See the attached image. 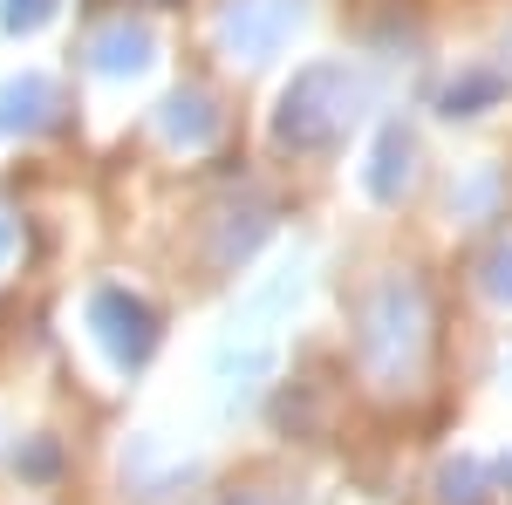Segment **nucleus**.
<instances>
[{
  "label": "nucleus",
  "instance_id": "nucleus-1",
  "mask_svg": "<svg viewBox=\"0 0 512 505\" xmlns=\"http://www.w3.org/2000/svg\"><path fill=\"white\" fill-rule=\"evenodd\" d=\"M89 321H96V335H103V349L117 369H137L151 342H158V314L144 308L137 294H123V287H103L96 301H89Z\"/></svg>",
  "mask_w": 512,
  "mask_h": 505
},
{
  "label": "nucleus",
  "instance_id": "nucleus-11",
  "mask_svg": "<svg viewBox=\"0 0 512 505\" xmlns=\"http://www.w3.org/2000/svg\"><path fill=\"white\" fill-rule=\"evenodd\" d=\"M485 287H492V294H512V253L492 260V280H485Z\"/></svg>",
  "mask_w": 512,
  "mask_h": 505
},
{
  "label": "nucleus",
  "instance_id": "nucleus-12",
  "mask_svg": "<svg viewBox=\"0 0 512 505\" xmlns=\"http://www.w3.org/2000/svg\"><path fill=\"white\" fill-rule=\"evenodd\" d=\"M14 246H21V226H14V219H7V212H0V267H7V260H14Z\"/></svg>",
  "mask_w": 512,
  "mask_h": 505
},
{
  "label": "nucleus",
  "instance_id": "nucleus-3",
  "mask_svg": "<svg viewBox=\"0 0 512 505\" xmlns=\"http://www.w3.org/2000/svg\"><path fill=\"white\" fill-rule=\"evenodd\" d=\"M48 117H55V82L48 76L0 82V130H41Z\"/></svg>",
  "mask_w": 512,
  "mask_h": 505
},
{
  "label": "nucleus",
  "instance_id": "nucleus-9",
  "mask_svg": "<svg viewBox=\"0 0 512 505\" xmlns=\"http://www.w3.org/2000/svg\"><path fill=\"white\" fill-rule=\"evenodd\" d=\"M14 471H21V478H55V471H62V451H55L48 437H35L28 451H14Z\"/></svg>",
  "mask_w": 512,
  "mask_h": 505
},
{
  "label": "nucleus",
  "instance_id": "nucleus-7",
  "mask_svg": "<svg viewBox=\"0 0 512 505\" xmlns=\"http://www.w3.org/2000/svg\"><path fill=\"white\" fill-rule=\"evenodd\" d=\"M499 89H506L499 76H465V82H451V89H444V117H478V110H485Z\"/></svg>",
  "mask_w": 512,
  "mask_h": 505
},
{
  "label": "nucleus",
  "instance_id": "nucleus-5",
  "mask_svg": "<svg viewBox=\"0 0 512 505\" xmlns=\"http://www.w3.org/2000/svg\"><path fill=\"white\" fill-rule=\"evenodd\" d=\"M212 130H219V117H212V103H205L198 89L164 103V137H171V144H205Z\"/></svg>",
  "mask_w": 512,
  "mask_h": 505
},
{
  "label": "nucleus",
  "instance_id": "nucleus-2",
  "mask_svg": "<svg viewBox=\"0 0 512 505\" xmlns=\"http://www.w3.org/2000/svg\"><path fill=\"white\" fill-rule=\"evenodd\" d=\"M294 28H301V0H233L219 35H226V48H239L246 62H267Z\"/></svg>",
  "mask_w": 512,
  "mask_h": 505
},
{
  "label": "nucleus",
  "instance_id": "nucleus-10",
  "mask_svg": "<svg viewBox=\"0 0 512 505\" xmlns=\"http://www.w3.org/2000/svg\"><path fill=\"white\" fill-rule=\"evenodd\" d=\"M437 485H444V505H478V485L485 478H478V465H451Z\"/></svg>",
  "mask_w": 512,
  "mask_h": 505
},
{
  "label": "nucleus",
  "instance_id": "nucleus-4",
  "mask_svg": "<svg viewBox=\"0 0 512 505\" xmlns=\"http://www.w3.org/2000/svg\"><path fill=\"white\" fill-rule=\"evenodd\" d=\"M89 62H96V76H137L151 62V35L117 21V28H103V35L89 41Z\"/></svg>",
  "mask_w": 512,
  "mask_h": 505
},
{
  "label": "nucleus",
  "instance_id": "nucleus-8",
  "mask_svg": "<svg viewBox=\"0 0 512 505\" xmlns=\"http://www.w3.org/2000/svg\"><path fill=\"white\" fill-rule=\"evenodd\" d=\"M48 14H55V0H0L7 35H35V28H48Z\"/></svg>",
  "mask_w": 512,
  "mask_h": 505
},
{
  "label": "nucleus",
  "instance_id": "nucleus-6",
  "mask_svg": "<svg viewBox=\"0 0 512 505\" xmlns=\"http://www.w3.org/2000/svg\"><path fill=\"white\" fill-rule=\"evenodd\" d=\"M403 185H410V137H403V130H383V144H376V171H369V192L396 198Z\"/></svg>",
  "mask_w": 512,
  "mask_h": 505
}]
</instances>
